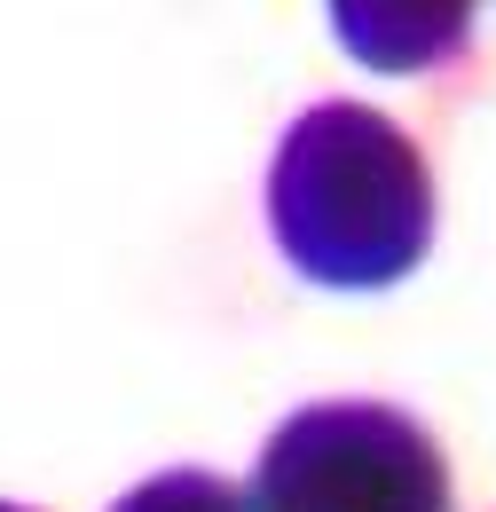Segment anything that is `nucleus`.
I'll list each match as a JSON object with an SVG mask.
<instances>
[{
	"label": "nucleus",
	"mask_w": 496,
	"mask_h": 512,
	"mask_svg": "<svg viewBox=\"0 0 496 512\" xmlns=\"http://www.w3.org/2000/svg\"><path fill=\"white\" fill-rule=\"evenodd\" d=\"M268 237L323 292H386L434 253L426 150L371 103L300 111L268 166Z\"/></svg>",
	"instance_id": "f257e3e1"
},
{
	"label": "nucleus",
	"mask_w": 496,
	"mask_h": 512,
	"mask_svg": "<svg viewBox=\"0 0 496 512\" xmlns=\"http://www.w3.org/2000/svg\"><path fill=\"white\" fill-rule=\"evenodd\" d=\"M252 512H449L434 434L394 402H308L252 465Z\"/></svg>",
	"instance_id": "f03ea898"
},
{
	"label": "nucleus",
	"mask_w": 496,
	"mask_h": 512,
	"mask_svg": "<svg viewBox=\"0 0 496 512\" xmlns=\"http://www.w3.org/2000/svg\"><path fill=\"white\" fill-rule=\"evenodd\" d=\"M481 0H331V32L363 71L418 79L473 48Z\"/></svg>",
	"instance_id": "7ed1b4c3"
},
{
	"label": "nucleus",
	"mask_w": 496,
	"mask_h": 512,
	"mask_svg": "<svg viewBox=\"0 0 496 512\" xmlns=\"http://www.w3.org/2000/svg\"><path fill=\"white\" fill-rule=\"evenodd\" d=\"M111 512H252V505H245V489H229L221 473L174 465V473H150L142 489H126Z\"/></svg>",
	"instance_id": "20e7f679"
},
{
	"label": "nucleus",
	"mask_w": 496,
	"mask_h": 512,
	"mask_svg": "<svg viewBox=\"0 0 496 512\" xmlns=\"http://www.w3.org/2000/svg\"><path fill=\"white\" fill-rule=\"evenodd\" d=\"M0 512H32V505H0Z\"/></svg>",
	"instance_id": "39448f33"
}]
</instances>
